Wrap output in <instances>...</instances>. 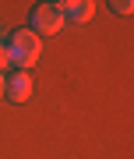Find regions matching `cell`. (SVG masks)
Here are the masks:
<instances>
[{
	"mask_svg": "<svg viewBox=\"0 0 134 159\" xmlns=\"http://www.w3.org/2000/svg\"><path fill=\"white\" fill-rule=\"evenodd\" d=\"M7 53H11V64L18 71H28V67H35L39 57H42V39L32 29H18L11 35V43H7Z\"/></svg>",
	"mask_w": 134,
	"mask_h": 159,
	"instance_id": "obj_1",
	"label": "cell"
},
{
	"mask_svg": "<svg viewBox=\"0 0 134 159\" xmlns=\"http://www.w3.org/2000/svg\"><path fill=\"white\" fill-rule=\"evenodd\" d=\"M64 29H67V14L56 11L53 4H39L32 11V32L39 35V39L42 35H60Z\"/></svg>",
	"mask_w": 134,
	"mask_h": 159,
	"instance_id": "obj_2",
	"label": "cell"
},
{
	"mask_svg": "<svg viewBox=\"0 0 134 159\" xmlns=\"http://www.w3.org/2000/svg\"><path fill=\"white\" fill-rule=\"evenodd\" d=\"M32 92H35V85H32V74H28V71L11 74L7 85H4V96L11 99V102H28V99H32Z\"/></svg>",
	"mask_w": 134,
	"mask_h": 159,
	"instance_id": "obj_3",
	"label": "cell"
},
{
	"mask_svg": "<svg viewBox=\"0 0 134 159\" xmlns=\"http://www.w3.org/2000/svg\"><path fill=\"white\" fill-rule=\"evenodd\" d=\"M95 18V0H81L78 7H74L71 14H67V21H78V25H85V21H92Z\"/></svg>",
	"mask_w": 134,
	"mask_h": 159,
	"instance_id": "obj_4",
	"label": "cell"
},
{
	"mask_svg": "<svg viewBox=\"0 0 134 159\" xmlns=\"http://www.w3.org/2000/svg\"><path fill=\"white\" fill-rule=\"evenodd\" d=\"M109 7H113L117 14H131V11H134V0H109Z\"/></svg>",
	"mask_w": 134,
	"mask_h": 159,
	"instance_id": "obj_5",
	"label": "cell"
},
{
	"mask_svg": "<svg viewBox=\"0 0 134 159\" xmlns=\"http://www.w3.org/2000/svg\"><path fill=\"white\" fill-rule=\"evenodd\" d=\"M50 4L56 7V11H64V14H71V11H74V7H78V4H81V0H50Z\"/></svg>",
	"mask_w": 134,
	"mask_h": 159,
	"instance_id": "obj_6",
	"label": "cell"
},
{
	"mask_svg": "<svg viewBox=\"0 0 134 159\" xmlns=\"http://www.w3.org/2000/svg\"><path fill=\"white\" fill-rule=\"evenodd\" d=\"M7 67H14V64H11V53H7V46H0V74H4Z\"/></svg>",
	"mask_w": 134,
	"mask_h": 159,
	"instance_id": "obj_7",
	"label": "cell"
},
{
	"mask_svg": "<svg viewBox=\"0 0 134 159\" xmlns=\"http://www.w3.org/2000/svg\"><path fill=\"white\" fill-rule=\"evenodd\" d=\"M4 85H7V78H4V74H0V99H4Z\"/></svg>",
	"mask_w": 134,
	"mask_h": 159,
	"instance_id": "obj_8",
	"label": "cell"
},
{
	"mask_svg": "<svg viewBox=\"0 0 134 159\" xmlns=\"http://www.w3.org/2000/svg\"><path fill=\"white\" fill-rule=\"evenodd\" d=\"M0 46H4V35H0Z\"/></svg>",
	"mask_w": 134,
	"mask_h": 159,
	"instance_id": "obj_9",
	"label": "cell"
}]
</instances>
